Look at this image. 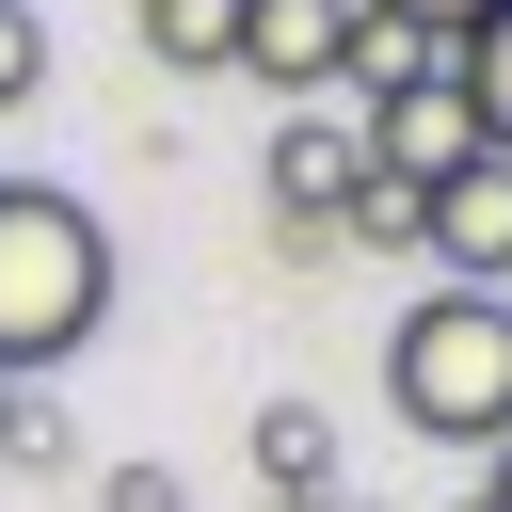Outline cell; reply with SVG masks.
Returning a JSON list of instances; mask_svg holds the SVG:
<instances>
[{
	"mask_svg": "<svg viewBox=\"0 0 512 512\" xmlns=\"http://www.w3.org/2000/svg\"><path fill=\"white\" fill-rule=\"evenodd\" d=\"M96 320H112V240H96V208L48 192V176H0V384L64 368Z\"/></svg>",
	"mask_w": 512,
	"mask_h": 512,
	"instance_id": "cell-1",
	"label": "cell"
},
{
	"mask_svg": "<svg viewBox=\"0 0 512 512\" xmlns=\"http://www.w3.org/2000/svg\"><path fill=\"white\" fill-rule=\"evenodd\" d=\"M384 400H400V432H432V448H512V304L496 288H432V304H400V336H384Z\"/></svg>",
	"mask_w": 512,
	"mask_h": 512,
	"instance_id": "cell-2",
	"label": "cell"
},
{
	"mask_svg": "<svg viewBox=\"0 0 512 512\" xmlns=\"http://www.w3.org/2000/svg\"><path fill=\"white\" fill-rule=\"evenodd\" d=\"M416 256H448V288H496V304H512V160H496V144L416 192Z\"/></svg>",
	"mask_w": 512,
	"mask_h": 512,
	"instance_id": "cell-3",
	"label": "cell"
},
{
	"mask_svg": "<svg viewBox=\"0 0 512 512\" xmlns=\"http://www.w3.org/2000/svg\"><path fill=\"white\" fill-rule=\"evenodd\" d=\"M240 64H256L272 96H320V80L352 64V0H240Z\"/></svg>",
	"mask_w": 512,
	"mask_h": 512,
	"instance_id": "cell-4",
	"label": "cell"
},
{
	"mask_svg": "<svg viewBox=\"0 0 512 512\" xmlns=\"http://www.w3.org/2000/svg\"><path fill=\"white\" fill-rule=\"evenodd\" d=\"M336 80H368V112H400V96L448 80V48H432L416 16H384V0H352V64H336Z\"/></svg>",
	"mask_w": 512,
	"mask_h": 512,
	"instance_id": "cell-5",
	"label": "cell"
},
{
	"mask_svg": "<svg viewBox=\"0 0 512 512\" xmlns=\"http://www.w3.org/2000/svg\"><path fill=\"white\" fill-rule=\"evenodd\" d=\"M128 32H144L160 80H224L240 64V0H128Z\"/></svg>",
	"mask_w": 512,
	"mask_h": 512,
	"instance_id": "cell-6",
	"label": "cell"
},
{
	"mask_svg": "<svg viewBox=\"0 0 512 512\" xmlns=\"http://www.w3.org/2000/svg\"><path fill=\"white\" fill-rule=\"evenodd\" d=\"M320 464H336V432H320L304 400H272V416H256V496H272V512H320Z\"/></svg>",
	"mask_w": 512,
	"mask_h": 512,
	"instance_id": "cell-7",
	"label": "cell"
},
{
	"mask_svg": "<svg viewBox=\"0 0 512 512\" xmlns=\"http://www.w3.org/2000/svg\"><path fill=\"white\" fill-rule=\"evenodd\" d=\"M448 96H464V128H480V144L512 160V0H496V16H480V32L448 48Z\"/></svg>",
	"mask_w": 512,
	"mask_h": 512,
	"instance_id": "cell-8",
	"label": "cell"
},
{
	"mask_svg": "<svg viewBox=\"0 0 512 512\" xmlns=\"http://www.w3.org/2000/svg\"><path fill=\"white\" fill-rule=\"evenodd\" d=\"M32 96H48V16L0 0V112H32Z\"/></svg>",
	"mask_w": 512,
	"mask_h": 512,
	"instance_id": "cell-9",
	"label": "cell"
},
{
	"mask_svg": "<svg viewBox=\"0 0 512 512\" xmlns=\"http://www.w3.org/2000/svg\"><path fill=\"white\" fill-rule=\"evenodd\" d=\"M384 16H416V32H432V48H464V32H480V16H496V0H384Z\"/></svg>",
	"mask_w": 512,
	"mask_h": 512,
	"instance_id": "cell-10",
	"label": "cell"
},
{
	"mask_svg": "<svg viewBox=\"0 0 512 512\" xmlns=\"http://www.w3.org/2000/svg\"><path fill=\"white\" fill-rule=\"evenodd\" d=\"M96 512H176V480H160V464H112V496H96Z\"/></svg>",
	"mask_w": 512,
	"mask_h": 512,
	"instance_id": "cell-11",
	"label": "cell"
},
{
	"mask_svg": "<svg viewBox=\"0 0 512 512\" xmlns=\"http://www.w3.org/2000/svg\"><path fill=\"white\" fill-rule=\"evenodd\" d=\"M464 512H512V448H496V480H480V496H464Z\"/></svg>",
	"mask_w": 512,
	"mask_h": 512,
	"instance_id": "cell-12",
	"label": "cell"
},
{
	"mask_svg": "<svg viewBox=\"0 0 512 512\" xmlns=\"http://www.w3.org/2000/svg\"><path fill=\"white\" fill-rule=\"evenodd\" d=\"M320 512H336V496H320Z\"/></svg>",
	"mask_w": 512,
	"mask_h": 512,
	"instance_id": "cell-13",
	"label": "cell"
},
{
	"mask_svg": "<svg viewBox=\"0 0 512 512\" xmlns=\"http://www.w3.org/2000/svg\"><path fill=\"white\" fill-rule=\"evenodd\" d=\"M0 400H16V384H0Z\"/></svg>",
	"mask_w": 512,
	"mask_h": 512,
	"instance_id": "cell-14",
	"label": "cell"
}]
</instances>
